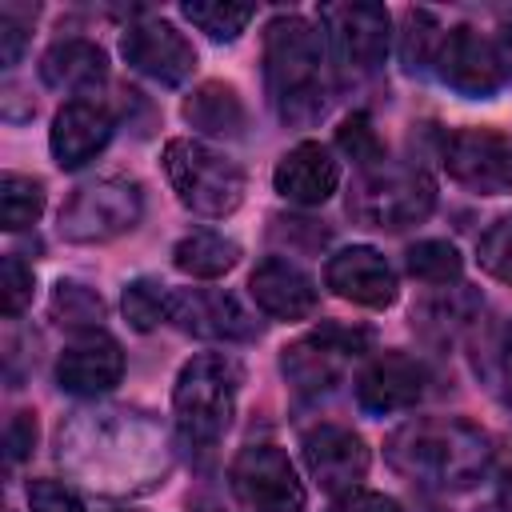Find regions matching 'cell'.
Listing matches in <instances>:
<instances>
[{"label": "cell", "instance_id": "1", "mask_svg": "<svg viewBox=\"0 0 512 512\" xmlns=\"http://www.w3.org/2000/svg\"><path fill=\"white\" fill-rule=\"evenodd\" d=\"M56 460L104 496H136L164 484L172 448L164 428L136 408H80L56 428Z\"/></svg>", "mask_w": 512, "mask_h": 512}, {"label": "cell", "instance_id": "2", "mask_svg": "<svg viewBox=\"0 0 512 512\" xmlns=\"http://www.w3.org/2000/svg\"><path fill=\"white\" fill-rule=\"evenodd\" d=\"M384 460L396 476L420 488L464 492L488 472L492 440L460 416H416L388 432Z\"/></svg>", "mask_w": 512, "mask_h": 512}, {"label": "cell", "instance_id": "3", "mask_svg": "<svg viewBox=\"0 0 512 512\" xmlns=\"http://www.w3.org/2000/svg\"><path fill=\"white\" fill-rule=\"evenodd\" d=\"M264 88L288 128L316 124L332 104L328 40L304 16H276L264 28Z\"/></svg>", "mask_w": 512, "mask_h": 512}, {"label": "cell", "instance_id": "4", "mask_svg": "<svg viewBox=\"0 0 512 512\" xmlns=\"http://www.w3.org/2000/svg\"><path fill=\"white\" fill-rule=\"evenodd\" d=\"M244 372L228 352H200L192 356L172 384V416L188 444L208 448L216 444L236 412Z\"/></svg>", "mask_w": 512, "mask_h": 512}, {"label": "cell", "instance_id": "5", "mask_svg": "<svg viewBox=\"0 0 512 512\" xmlns=\"http://www.w3.org/2000/svg\"><path fill=\"white\" fill-rule=\"evenodd\" d=\"M164 172L176 200L208 220H224L244 204V168L204 140L176 136L164 144Z\"/></svg>", "mask_w": 512, "mask_h": 512}, {"label": "cell", "instance_id": "6", "mask_svg": "<svg viewBox=\"0 0 512 512\" xmlns=\"http://www.w3.org/2000/svg\"><path fill=\"white\" fill-rule=\"evenodd\" d=\"M436 208V184L416 164H376L356 172L348 188V216L368 228H412Z\"/></svg>", "mask_w": 512, "mask_h": 512}, {"label": "cell", "instance_id": "7", "mask_svg": "<svg viewBox=\"0 0 512 512\" xmlns=\"http://www.w3.org/2000/svg\"><path fill=\"white\" fill-rule=\"evenodd\" d=\"M144 216V192L136 180L104 176L92 184H80L64 208H60V236L68 244H104L124 232H132Z\"/></svg>", "mask_w": 512, "mask_h": 512}, {"label": "cell", "instance_id": "8", "mask_svg": "<svg viewBox=\"0 0 512 512\" xmlns=\"http://www.w3.org/2000/svg\"><path fill=\"white\" fill-rule=\"evenodd\" d=\"M368 348H372L368 328L328 320L280 352V372L300 396H328L344 380V368Z\"/></svg>", "mask_w": 512, "mask_h": 512}, {"label": "cell", "instance_id": "9", "mask_svg": "<svg viewBox=\"0 0 512 512\" xmlns=\"http://www.w3.org/2000/svg\"><path fill=\"white\" fill-rule=\"evenodd\" d=\"M320 24L328 52L348 80H368L380 72L388 56V8L372 0H348V4H320Z\"/></svg>", "mask_w": 512, "mask_h": 512}, {"label": "cell", "instance_id": "10", "mask_svg": "<svg viewBox=\"0 0 512 512\" xmlns=\"http://www.w3.org/2000/svg\"><path fill=\"white\" fill-rule=\"evenodd\" d=\"M228 488L248 512H300L304 484L276 444H248L228 468Z\"/></svg>", "mask_w": 512, "mask_h": 512}, {"label": "cell", "instance_id": "11", "mask_svg": "<svg viewBox=\"0 0 512 512\" xmlns=\"http://www.w3.org/2000/svg\"><path fill=\"white\" fill-rule=\"evenodd\" d=\"M444 172L484 196L512 192V144L488 128H456L440 140Z\"/></svg>", "mask_w": 512, "mask_h": 512}, {"label": "cell", "instance_id": "12", "mask_svg": "<svg viewBox=\"0 0 512 512\" xmlns=\"http://www.w3.org/2000/svg\"><path fill=\"white\" fill-rule=\"evenodd\" d=\"M168 320L200 340H256L260 320L220 288H172L168 296Z\"/></svg>", "mask_w": 512, "mask_h": 512}, {"label": "cell", "instance_id": "13", "mask_svg": "<svg viewBox=\"0 0 512 512\" xmlns=\"http://www.w3.org/2000/svg\"><path fill=\"white\" fill-rule=\"evenodd\" d=\"M436 76L452 92L472 96V100H488L508 84L504 68H500V56H496V44L488 36H480L476 28H468V24L444 32L440 52H436Z\"/></svg>", "mask_w": 512, "mask_h": 512}, {"label": "cell", "instance_id": "14", "mask_svg": "<svg viewBox=\"0 0 512 512\" xmlns=\"http://www.w3.org/2000/svg\"><path fill=\"white\" fill-rule=\"evenodd\" d=\"M120 52L140 76L164 88L184 84L196 68V48L184 40V32H176L168 20H156V16L128 24L120 36Z\"/></svg>", "mask_w": 512, "mask_h": 512}, {"label": "cell", "instance_id": "15", "mask_svg": "<svg viewBox=\"0 0 512 512\" xmlns=\"http://www.w3.org/2000/svg\"><path fill=\"white\" fill-rule=\"evenodd\" d=\"M120 380H124V348L104 328L76 332L56 360V384L72 396H100L112 392Z\"/></svg>", "mask_w": 512, "mask_h": 512}, {"label": "cell", "instance_id": "16", "mask_svg": "<svg viewBox=\"0 0 512 512\" xmlns=\"http://www.w3.org/2000/svg\"><path fill=\"white\" fill-rule=\"evenodd\" d=\"M300 452H304V464L312 472V480L324 488V492H348L364 480L368 472V444L360 432L344 428V424H316L304 432L300 440Z\"/></svg>", "mask_w": 512, "mask_h": 512}, {"label": "cell", "instance_id": "17", "mask_svg": "<svg viewBox=\"0 0 512 512\" xmlns=\"http://www.w3.org/2000/svg\"><path fill=\"white\" fill-rule=\"evenodd\" d=\"M428 372L408 352H376L356 376V404L372 416H392L424 396Z\"/></svg>", "mask_w": 512, "mask_h": 512}, {"label": "cell", "instance_id": "18", "mask_svg": "<svg viewBox=\"0 0 512 512\" xmlns=\"http://www.w3.org/2000/svg\"><path fill=\"white\" fill-rule=\"evenodd\" d=\"M324 284L340 296V300H352V304H364V308H388L396 300V272L392 264L368 248V244H352V248H340L328 264H324Z\"/></svg>", "mask_w": 512, "mask_h": 512}, {"label": "cell", "instance_id": "19", "mask_svg": "<svg viewBox=\"0 0 512 512\" xmlns=\"http://www.w3.org/2000/svg\"><path fill=\"white\" fill-rule=\"evenodd\" d=\"M248 292L272 320H308L320 308L312 276L284 256H264L248 276Z\"/></svg>", "mask_w": 512, "mask_h": 512}, {"label": "cell", "instance_id": "20", "mask_svg": "<svg viewBox=\"0 0 512 512\" xmlns=\"http://www.w3.org/2000/svg\"><path fill=\"white\" fill-rule=\"evenodd\" d=\"M112 112L104 104H92V100H68L56 116H52V132H48V144H52V156L60 168H84L92 156L104 152V144L112 140Z\"/></svg>", "mask_w": 512, "mask_h": 512}, {"label": "cell", "instance_id": "21", "mask_svg": "<svg viewBox=\"0 0 512 512\" xmlns=\"http://www.w3.org/2000/svg\"><path fill=\"white\" fill-rule=\"evenodd\" d=\"M272 184H276V192H280L284 200L312 208V204H324V200L336 192L340 168H336V160H332V152H328L324 144L300 140L296 148H288V152L280 156V164H276V172H272Z\"/></svg>", "mask_w": 512, "mask_h": 512}, {"label": "cell", "instance_id": "22", "mask_svg": "<svg viewBox=\"0 0 512 512\" xmlns=\"http://www.w3.org/2000/svg\"><path fill=\"white\" fill-rule=\"evenodd\" d=\"M40 76L56 92H96L108 80V56L96 40L68 36L40 56Z\"/></svg>", "mask_w": 512, "mask_h": 512}, {"label": "cell", "instance_id": "23", "mask_svg": "<svg viewBox=\"0 0 512 512\" xmlns=\"http://www.w3.org/2000/svg\"><path fill=\"white\" fill-rule=\"evenodd\" d=\"M480 304H484V300H480L472 288H464V284L444 288L440 296H428V300H420V304L412 308V328H416L424 340H432V344H452L460 332H468V328L476 324Z\"/></svg>", "mask_w": 512, "mask_h": 512}, {"label": "cell", "instance_id": "24", "mask_svg": "<svg viewBox=\"0 0 512 512\" xmlns=\"http://www.w3.org/2000/svg\"><path fill=\"white\" fill-rule=\"evenodd\" d=\"M184 120L204 132V136H224V140H240L248 128V108L240 100V92L232 84L208 80L200 84L188 100H184Z\"/></svg>", "mask_w": 512, "mask_h": 512}, {"label": "cell", "instance_id": "25", "mask_svg": "<svg viewBox=\"0 0 512 512\" xmlns=\"http://www.w3.org/2000/svg\"><path fill=\"white\" fill-rule=\"evenodd\" d=\"M172 264L192 276V280H216L224 272H232L240 264V244L220 236V232H208V228H196L188 236L176 240L172 248Z\"/></svg>", "mask_w": 512, "mask_h": 512}, {"label": "cell", "instance_id": "26", "mask_svg": "<svg viewBox=\"0 0 512 512\" xmlns=\"http://www.w3.org/2000/svg\"><path fill=\"white\" fill-rule=\"evenodd\" d=\"M476 376L488 384V392L512 408V320L496 324L492 332L480 336L476 356H472Z\"/></svg>", "mask_w": 512, "mask_h": 512}, {"label": "cell", "instance_id": "27", "mask_svg": "<svg viewBox=\"0 0 512 512\" xmlns=\"http://www.w3.org/2000/svg\"><path fill=\"white\" fill-rule=\"evenodd\" d=\"M440 24L432 12L424 8H408L400 16V64L404 72H424L428 64H436V52H440Z\"/></svg>", "mask_w": 512, "mask_h": 512}, {"label": "cell", "instance_id": "28", "mask_svg": "<svg viewBox=\"0 0 512 512\" xmlns=\"http://www.w3.org/2000/svg\"><path fill=\"white\" fill-rule=\"evenodd\" d=\"M44 212V184L24 172H4L0 176V224L8 232H20L36 224Z\"/></svg>", "mask_w": 512, "mask_h": 512}, {"label": "cell", "instance_id": "29", "mask_svg": "<svg viewBox=\"0 0 512 512\" xmlns=\"http://www.w3.org/2000/svg\"><path fill=\"white\" fill-rule=\"evenodd\" d=\"M180 12H184L188 24H196V28H200L208 40H216V44L236 40V36L252 24V16H256L252 4H224V0H188Z\"/></svg>", "mask_w": 512, "mask_h": 512}, {"label": "cell", "instance_id": "30", "mask_svg": "<svg viewBox=\"0 0 512 512\" xmlns=\"http://www.w3.org/2000/svg\"><path fill=\"white\" fill-rule=\"evenodd\" d=\"M404 264H408V272H412L416 280H424V284H456L460 272H464L460 252H456V244H448V240H416V244L408 248V256H404Z\"/></svg>", "mask_w": 512, "mask_h": 512}, {"label": "cell", "instance_id": "31", "mask_svg": "<svg viewBox=\"0 0 512 512\" xmlns=\"http://www.w3.org/2000/svg\"><path fill=\"white\" fill-rule=\"evenodd\" d=\"M168 296L172 288L160 284L156 276H136L132 284H124V320L136 332H152L160 320H168Z\"/></svg>", "mask_w": 512, "mask_h": 512}, {"label": "cell", "instance_id": "32", "mask_svg": "<svg viewBox=\"0 0 512 512\" xmlns=\"http://www.w3.org/2000/svg\"><path fill=\"white\" fill-rule=\"evenodd\" d=\"M52 316H56L60 324H68V328L88 332V328H100V320H104V300H100V292H92L88 284L60 280L56 292H52Z\"/></svg>", "mask_w": 512, "mask_h": 512}, {"label": "cell", "instance_id": "33", "mask_svg": "<svg viewBox=\"0 0 512 512\" xmlns=\"http://www.w3.org/2000/svg\"><path fill=\"white\" fill-rule=\"evenodd\" d=\"M336 148H340L360 172L384 164V140H380V132L372 128V116H368V112H352V116L336 128Z\"/></svg>", "mask_w": 512, "mask_h": 512}, {"label": "cell", "instance_id": "34", "mask_svg": "<svg viewBox=\"0 0 512 512\" xmlns=\"http://www.w3.org/2000/svg\"><path fill=\"white\" fill-rule=\"evenodd\" d=\"M476 260H480V268H484L488 276L512 284V212L496 216V220L484 228V236L476 240Z\"/></svg>", "mask_w": 512, "mask_h": 512}, {"label": "cell", "instance_id": "35", "mask_svg": "<svg viewBox=\"0 0 512 512\" xmlns=\"http://www.w3.org/2000/svg\"><path fill=\"white\" fill-rule=\"evenodd\" d=\"M32 20H36V8H16V4L0 8V56H4V68H12L20 60Z\"/></svg>", "mask_w": 512, "mask_h": 512}, {"label": "cell", "instance_id": "36", "mask_svg": "<svg viewBox=\"0 0 512 512\" xmlns=\"http://www.w3.org/2000/svg\"><path fill=\"white\" fill-rule=\"evenodd\" d=\"M32 268L20 260V256H4V316L16 320L28 304H32Z\"/></svg>", "mask_w": 512, "mask_h": 512}, {"label": "cell", "instance_id": "37", "mask_svg": "<svg viewBox=\"0 0 512 512\" xmlns=\"http://www.w3.org/2000/svg\"><path fill=\"white\" fill-rule=\"evenodd\" d=\"M28 508L32 512H84L80 496L60 480H28Z\"/></svg>", "mask_w": 512, "mask_h": 512}, {"label": "cell", "instance_id": "38", "mask_svg": "<svg viewBox=\"0 0 512 512\" xmlns=\"http://www.w3.org/2000/svg\"><path fill=\"white\" fill-rule=\"evenodd\" d=\"M36 444V412H16L4 428V448H8V464H20Z\"/></svg>", "mask_w": 512, "mask_h": 512}, {"label": "cell", "instance_id": "39", "mask_svg": "<svg viewBox=\"0 0 512 512\" xmlns=\"http://www.w3.org/2000/svg\"><path fill=\"white\" fill-rule=\"evenodd\" d=\"M328 512H400V504L384 492H368V488H348L332 500Z\"/></svg>", "mask_w": 512, "mask_h": 512}, {"label": "cell", "instance_id": "40", "mask_svg": "<svg viewBox=\"0 0 512 512\" xmlns=\"http://www.w3.org/2000/svg\"><path fill=\"white\" fill-rule=\"evenodd\" d=\"M496 56H500V68H504V80H512V16H504L500 20V28H496Z\"/></svg>", "mask_w": 512, "mask_h": 512}, {"label": "cell", "instance_id": "41", "mask_svg": "<svg viewBox=\"0 0 512 512\" xmlns=\"http://www.w3.org/2000/svg\"><path fill=\"white\" fill-rule=\"evenodd\" d=\"M480 512H512V492H504L500 504H488V508H480Z\"/></svg>", "mask_w": 512, "mask_h": 512}]
</instances>
